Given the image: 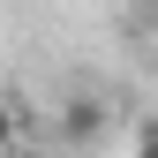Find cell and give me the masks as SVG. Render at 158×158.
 Listing matches in <instances>:
<instances>
[{"label": "cell", "mask_w": 158, "mask_h": 158, "mask_svg": "<svg viewBox=\"0 0 158 158\" xmlns=\"http://www.w3.org/2000/svg\"><path fill=\"white\" fill-rule=\"evenodd\" d=\"M98 128H106V106H98V98H68L60 106V135L68 143H90Z\"/></svg>", "instance_id": "obj_1"}, {"label": "cell", "mask_w": 158, "mask_h": 158, "mask_svg": "<svg viewBox=\"0 0 158 158\" xmlns=\"http://www.w3.org/2000/svg\"><path fill=\"white\" fill-rule=\"evenodd\" d=\"M15 135H23V113H15V98H0V158H15Z\"/></svg>", "instance_id": "obj_2"}, {"label": "cell", "mask_w": 158, "mask_h": 158, "mask_svg": "<svg viewBox=\"0 0 158 158\" xmlns=\"http://www.w3.org/2000/svg\"><path fill=\"white\" fill-rule=\"evenodd\" d=\"M135 158H158V113H151L143 128H135Z\"/></svg>", "instance_id": "obj_3"}, {"label": "cell", "mask_w": 158, "mask_h": 158, "mask_svg": "<svg viewBox=\"0 0 158 158\" xmlns=\"http://www.w3.org/2000/svg\"><path fill=\"white\" fill-rule=\"evenodd\" d=\"M15 158H60V151H15Z\"/></svg>", "instance_id": "obj_4"}, {"label": "cell", "mask_w": 158, "mask_h": 158, "mask_svg": "<svg viewBox=\"0 0 158 158\" xmlns=\"http://www.w3.org/2000/svg\"><path fill=\"white\" fill-rule=\"evenodd\" d=\"M151 30H158V0H151Z\"/></svg>", "instance_id": "obj_5"}]
</instances>
